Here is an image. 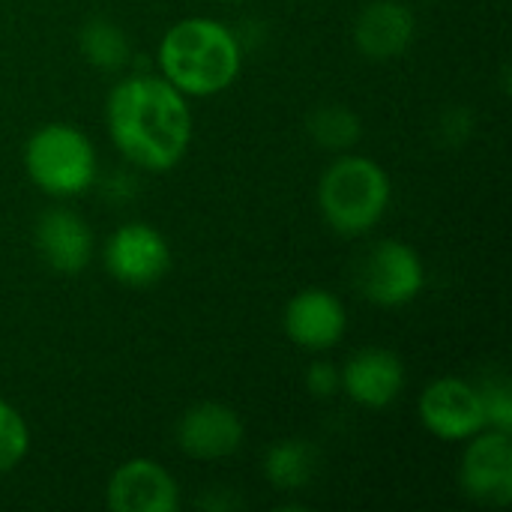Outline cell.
I'll return each instance as SVG.
<instances>
[{"label": "cell", "instance_id": "cell-1", "mask_svg": "<svg viewBox=\"0 0 512 512\" xmlns=\"http://www.w3.org/2000/svg\"><path fill=\"white\" fill-rule=\"evenodd\" d=\"M114 147L144 171L174 168L192 141L186 96L162 75H129L105 105Z\"/></svg>", "mask_w": 512, "mask_h": 512}, {"label": "cell", "instance_id": "cell-2", "mask_svg": "<svg viewBox=\"0 0 512 512\" xmlns=\"http://www.w3.org/2000/svg\"><path fill=\"white\" fill-rule=\"evenodd\" d=\"M243 48L231 27L213 18H183L159 42V69L183 96H213L231 87Z\"/></svg>", "mask_w": 512, "mask_h": 512}, {"label": "cell", "instance_id": "cell-3", "mask_svg": "<svg viewBox=\"0 0 512 512\" xmlns=\"http://www.w3.org/2000/svg\"><path fill=\"white\" fill-rule=\"evenodd\" d=\"M318 204L336 234L372 231L390 207V177L366 156H339L318 183Z\"/></svg>", "mask_w": 512, "mask_h": 512}, {"label": "cell", "instance_id": "cell-4", "mask_svg": "<svg viewBox=\"0 0 512 512\" xmlns=\"http://www.w3.org/2000/svg\"><path fill=\"white\" fill-rule=\"evenodd\" d=\"M24 171L48 195H81L96 180V150L69 123H45L24 144Z\"/></svg>", "mask_w": 512, "mask_h": 512}, {"label": "cell", "instance_id": "cell-5", "mask_svg": "<svg viewBox=\"0 0 512 512\" xmlns=\"http://www.w3.org/2000/svg\"><path fill=\"white\" fill-rule=\"evenodd\" d=\"M354 282L369 303L396 309L411 303L423 291L426 267L414 246L402 240H381L360 258Z\"/></svg>", "mask_w": 512, "mask_h": 512}, {"label": "cell", "instance_id": "cell-6", "mask_svg": "<svg viewBox=\"0 0 512 512\" xmlns=\"http://www.w3.org/2000/svg\"><path fill=\"white\" fill-rule=\"evenodd\" d=\"M462 492L480 504L507 507L512 501V441L510 432L483 429L471 438L462 468Z\"/></svg>", "mask_w": 512, "mask_h": 512}, {"label": "cell", "instance_id": "cell-7", "mask_svg": "<svg viewBox=\"0 0 512 512\" xmlns=\"http://www.w3.org/2000/svg\"><path fill=\"white\" fill-rule=\"evenodd\" d=\"M105 267L117 282L147 288L168 273L171 249L153 225L126 222L105 243Z\"/></svg>", "mask_w": 512, "mask_h": 512}, {"label": "cell", "instance_id": "cell-8", "mask_svg": "<svg viewBox=\"0 0 512 512\" xmlns=\"http://www.w3.org/2000/svg\"><path fill=\"white\" fill-rule=\"evenodd\" d=\"M420 420L441 441H468L486 429L477 384L462 378H438L420 396Z\"/></svg>", "mask_w": 512, "mask_h": 512}, {"label": "cell", "instance_id": "cell-9", "mask_svg": "<svg viewBox=\"0 0 512 512\" xmlns=\"http://www.w3.org/2000/svg\"><path fill=\"white\" fill-rule=\"evenodd\" d=\"M177 504L174 477L153 459H129L111 474L108 507L114 512H174Z\"/></svg>", "mask_w": 512, "mask_h": 512}, {"label": "cell", "instance_id": "cell-10", "mask_svg": "<svg viewBox=\"0 0 512 512\" xmlns=\"http://www.w3.org/2000/svg\"><path fill=\"white\" fill-rule=\"evenodd\" d=\"M348 330L342 300L324 288H306L285 306V333L294 345L309 351H327L339 345Z\"/></svg>", "mask_w": 512, "mask_h": 512}, {"label": "cell", "instance_id": "cell-11", "mask_svg": "<svg viewBox=\"0 0 512 512\" xmlns=\"http://www.w3.org/2000/svg\"><path fill=\"white\" fill-rule=\"evenodd\" d=\"M177 444L192 459H225L243 444V420L234 408L219 402L192 405L177 423Z\"/></svg>", "mask_w": 512, "mask_h": 512}, {"label": "cell", "instance_id": "cell-12", "mask_svg": "<svg viewBox=\"0 0 512 512\" xmlns=\"http://www.w3.org/2000/svg\"><path fill=\"white\" fill-rule=\"evenodd\" d=\"M342 390L363 408H387L405 387V366L387 348H363L339 369Z\"/></svg>", "mask_w": 512, "mask_h": 512}, {"label": "cell", "instance_id": "cell-13", "mask_svg": "<svg viewBox=\"0 0 512 512\" xmlns=\"http://www.w3.org/2000/svg\"><path fill=\"white\" fill-rule=\"evenodd\" d=\"M36 249L54 273L75 276L93 258V234L78 213L51 207L36 222Z\"/></svg>", "mask_w": 512, "mask_h": 512}, {"label": "cell", "instance_id": "cell-14", "mask_svg": "<svg viewBox=\"0 0 512 512\" xmlns=\"http://www.w3.org/2000/svg\"><path fill=\"white\" fill-rule=\"evenodd\" d=\"M414 33V12L399 0H375L363 6L354 24L357 51L369 60H393L405 54L414 42Z\"/></svg>", "mask_w": 512, "mask_h": 512}, {"label": "cell", "instance_id": "cell-15", "mask_svg": "<svg viewBox=\"0 0 512 512\" xmlns=\"http://www.w3.org/2000/svg\"><path fill=\"white\" fill-rule=\"evenodd\" d=\"M318 468V450L303 438H285L264 453V480L282 492H297L309 486Z\"/></svg>", "mask_w": 512, "mask_h": 512}, {"label": "cell", "instance_id": "cell-16", "mask_svg": "<svg viewBox=\"0 0 512 512\" xmlns=\"http://www.w3.org/2000/svg\"><path fill=\"white\" fill-rule=\"evenodd\" d=\"M78 45H81V54L87 57V63H93L96 69H105V72L123 69L129 63V51H132L123 27H117L108 18L87 21L78 33Z\"/></svg>", "mask_w": 512, "mask_h": 512}, {"label": "cell", "instance_id": "cell-17", "mask_svg": "<svg viewBox=\"0 0 512 512\" xmlns=\"http://www.w3.org/2000/svg\"><path fill=\"white\" fill-rule=\"evenodd\" d=\"M309 135L315 144L327 147V150H351L360 135H363V123L360 117L345 108V105H321L312 111L309 117Z\"/></svg>", "mask_w": 512, "mask_h": 512}, {"label": "cell", "instance_id": "cell-18", "mask_svg": "<svg viewBox=\"0 0 512 512\" xmlns=\"http://www.w3.org/2000/svg\"><path fill=\"white\" fill-rule=\"evenodd\" d=\"M30 447V432L24 417L0 399V474L12 471Z\"/></svg>", "mask_w": 512, "mask_h": 512}, {"label": "cell", "instance_id": "cell-19", "mask_svg": "<svg viewBox=\"0 0 512 512\" xmlns=\"http://www.w3.org/2000/svg\"><path fill=\"white\" fill-rule=\"evenodd\" d=\"M486 414V429L512 432V387L504 375H489L483 384H477Z\"/></svg>", "mask_w": 512, "mask_h": 512}, {"label": "cell", "instance_id": "cell-20", "mask_svg": "<svg viewBox=\"0 0 512 512\" xmlns=\"http://www.w3.org/2000/svg\"><path fill=\"white\" fill-rule=\"evenodd\" d=\"M306 390H309L315 399H330V396H336V393L342 390V375H339V369H336L333 363H327V360L312 363L309 372H306Z\"/></svg>", "mask_w": 512, "mask_h": 512}]
</instances>
